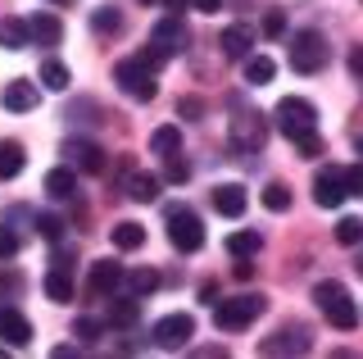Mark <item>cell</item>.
Returning a JSON list of instances; mask_svg holds the SVG:
<instances>
[{"label": "cell", "instance_id": "6da1fadb", "mask_svg": "<svg viewBox=\"0 0 363 359\" xmlns=\"http://www.w3.org/2000/svg\"><path fill=\"white\" fill-rule=\"evenodd\" d=\"M272 123H277V132L304 155V160H318V155H327L323 137H318V109H313L304 96L277 100V109H272Z\"/></svg>", "mask_w": 363, "mask_h": 359}, {"label": "cell", "instance_id": "7a4b0ae2", "mask_svg": "<svg viewBox=\"0 0 363 359\" xmlns=\"http://www.w3.org/2000/svg\"><path fill=\"white\" fill-rule=\"evenodd\" d=\"M159 69H164V60H159L155 50H141V55H132V60L113 64V82L132 100H155L159 96Z\"/></svg>", "mask_w": 363, "mask_h": 359}, {"label": "cell", "instance_id": "3957f363", "mask_svg": "<svg viewBox=\"0 0 363 359\" xmlns=\"http://www.w3.org/2000/svg\"><path fill=\"white\" fill-rule=\"evenodd\" d=\"M291 69L295 73H304V77H313V73H323L327 69V60H332V46H327V37L318 28H300V32H291Z\"/></svg>", "mask_w": 363, "mask_h": 359}, {"label": "cell", "instance_id": "277c9868", "mask_svg": "<svg viewBox=\"0 0 363 359\" xmlns=\"http://www.w3.org/2000/svg\"><path fill=\"white\" fill-rule=\"evenodd\" d=\"M264 309H268V300L259 296V291H245V296H232V300H213V328L245 332Z\"/></svg>", "mask_w": 363, "mask_h": 359}, {"label": "cell", "instance_id": "5b68a950", "mask_svg": "<svg viewBox=\"0 0 363 359\" xmlns=\"http://www.w3.org/2000/svg\"><path fill=\"white\" fill-rule=\"evenodd\" d=\"M313 300H318V309L327 314V323L340 332H354L359 328V305L350 300V291L340 287V282H318L313 287Z\"/></svg>", "mask_w": 363, "mask_h": 359}, {"label": "cell", "instance_id": "8992f818", "mask_svg": "<svg viewBox=\"0 0 363 359\" xmlns=\"http://www.w3.org/2000/svg\"><path fill=\"white\" fill-rule=\"evenodd\" d=\"M164 223H168V241H173V250L196 255L200 245H204V228H200L196 209H186V205H168V209H164Z\"/></svg>", "mask_w": 363, "mask_h": 359}, {"label": "cell", "instance_id": "52a82bcc", "mask_svg": "<svg viewBox=\"0 0 363 359\" xmlns=\"http://www.w3.org/2000/svg\"><path fill=\"white\" fill-rule=\"evenodd\" d=\"M227 141H232V150L236 155H259L268 145V118L259 114H250V109H241V114L232 118V128H227Z\"/></svg>", "mask_w": 363, "mask_h": 359}, {"label": "cell", "instance_id": "ba28073f", "mask_svg": "<svg viewBox=\"0 0 363 359\" xmlns=\"http://www.w3.org/2000/svg\"><path fill=\"white\" fill-rule=\"evenodd\" d=\"M186 41H191V32L182 23V14H168V18H159L150 28V50L159 60H177V55L186 50Z\"/></svg>", "mask_w": 363, "mask_h": 359}, {"label": "cell", "instance_id": "9c48e42d", "mask_svg": "<svg viewBox=\"0 0 363 359\" xmlns=\"http://www.w3.org/2000/svg\"><path fill=\"white\" fill-rule=\"evenodd\" d=\"M345 168L340 164H327V168H318L313 173V205L318 209H340L345 205Z\"/></svg>", "mask_w": 363, "mask_h": 359}, {"label": "cell", "instance_id": "30bf717a", "mask_svg": "<svg viewBox=\"0 0 363 359\" xmlns=\"http://www.w3.org/2000/svg\"><path fill=\"white\" fill-rule=\"evenodd\" d=\"M309 346H313L309 328H304V323H286V328H277L272 336H264L259 350H264V355H304Z\"/></svg>", "mask_w": 363, "mask_h": 359}, {"label": "cell", "instance_id": "8fae6325", "mask_svg": "<svg viewBox=\"0 0 363 359\" xmlns=\"http://www.w3.org/2000/svg\"><path fill=\"white\" fill-rule=\"evenodd\" d=\"M155 346L159 350H182V346L191 341V336H196V319H191V314H168V319H159L155 323Z\"/></svg>", "mask_w": 363, "mask_h": 359}, {"label": "cell", "instance_id": "7c38bea8", "mask_svg": "<svg viewBox=\"0 0 363 359\" xmlns=\"http://www.w3.org/2000/svg\"><path fill=\"white\" fill-rule=\"evenodd\" d=\"M123 273H128L123 264H113V260H96V264H91V273H86V291H91L96 300H105V296H113V291L123 287Z\"/></svg>", "mask_w": 363, "mask_h": 359}, {"label": "cell", "instance_id": "4fadbf2b", "mask_svg": "<svg viewBox=\"0 0 363 359\" xmlns=\"http://www.w3.org/2000/svg\"><path fill=\"white\" fill-rule=\"evenodd\" d=\"M64 155H68V164H73L77 173H105V168H109L105 150H100L96 141H68Z\"/></svg>", "mask_w": 363, "mask_h": 359}, {"label": "cell", "instance_id": "5bb4252c", "mask_svg": "<svg viewBox=\"0 0 363 359\" xmlns=\"http://www.w3.org/2000/svg\"><path fill=\"white\" fill-rule=\"evenodd\" d=\"M0 341L14 346V350H23V346L32 341V323H28V314H18L14 305L0 309Z\"/></svg>", "mask_w": 363, "mask_h": 359}, {"label": "cell", "instance_id": "9a60e30c", "mask_svg": "<svg viewBox=\"0 0 363 359\" xmlns=\"http://www.w3.org/2000/svg\"><path fill=\"white\" fill-rule=\"evenodd\" d=\"M0 105H5L9 114H28V109H37V82H28V77H14V82H5V92H0Z\"/></svg>", "mask_w": 363, "mask_h": 359}, {"label": "cell", "instance_id": "2e32d148", "mask_svg": "<svg viewBox=\"0 0 363 359\" xmlns=\"http://www.w3.org/2000/svg\"><path fill=\"white\" fill-rule=\"evenodd\" d=\"M28 41H32V46H41V50L60 46V41H64V23L55 14H32L28 18Z\"/></svg>", "mask_w": 363, "mask_h": 359}, {"label": "cell", "instance_id": "e0dca14e", "mask_svg": "<svg viewBox=\"0 0 363 359\" xmlns=\"http://www.w3.org/2000/svg\"><path fill=\"white\" fill-rule=\"evenodd\" d=\"M245 205H250V196H245V187H241V182H223V187H213V209H218L223 219H241V214H245Z\"/></svg>", "mask_w": 363, "mask_h": 359}, {"label": "cell", "instance_id": "ac0fdd59", "mask_svg": "<svg viewBox=\"0 0 363 359\" xmlns=\"http://www.w3.org/2000/svg\"><path fill=\"white\" fill-rule=\"evenodd\" d=\"M218 46H223L227 60H245V55L255 50V28H250V23H232V28H223Z\"/></svg>", "mask_w": 363, "mask_h": 359}, {"label": "cell", "instance_id": "d6986e66", "mask_svg": "<svg viewBox=\"0 0 363 359\" xmlns=\"http://www.w3.org/2000/svg\"><path fill=\"white\" fill-rule=\"evenodd\" d=\"M45 196L50 200H73L77 196V168L68 164V168H50V173H45Z\"/></svg>", "mask_w": 363, "mask_h": 359}, {"label": "cell", "instance_id": "ffe728a7", "mask_svg": "<svg viewBox=\"0 0 363 359\" xmlns=\"http://www.w3.org/2000/svg\"><path fill=\"white\" fill-rule=\"evenodd\" d=\"M159 192H164V177H155V173H128V200H136V205H155Z\"/></svg>", "mask_w": 363, "mask_h": 359}, {"label": "cell", "instance_id": "44dd1931", "mask_svg": "<svg viewBox=\"0 0 363 359\" xmlns=\"http://www.w3.org/2000/svg\"><path fill=\"white\" fill-rule=\"evenodd\" d=\"M223 245H227V255H232V260H255V255L264 250V237H259L255 228H241V232H232Z\"/></svg>", "mask_w": 363, "mask_h": 359}, {"label": "cell", "instance_id": "7402d4cb", "mask_svg": "<svg viewBox=\"0 0 363 359\" xmlns=\"http://www.w3.org/2000/svg\"><path fill=\"white\" fill-rule=\"evenodd\" d=\"M41 287H45V296H50L55 305H68V300H73V268H60V264H55L50 273H45Z\"/></svg>", "mask_w": 363, "mask_h": 359}, {"label": "cell", "instance_id": "603a6c76", "mask_svg": "<svg viewBox=\"0 0 363 359\" xmlns=\"http://www.w3.org/2000/svg\"><path fill=\"white\" fill-rule=\"evenodd\" d=\"M136 319H141V300H136V296H123V300H113V305H109L105 328H136Z\"/></svg>", "mask_w": 363, "mask_h": 359}, {"label": "cell", "instance_id": "cb8c5ba5", "mask_svg": "<svg viewBox=\"0 0 363 359\" xmlns=\"http://www.w3.org/2000/svg\"><path fill=\"white\" fill-rule=\"evenodd\" d=\"M32 41H28V23L23 18H0V50H28Z\"/></svg>", "mask_w": 363, "mask_h": 359}, {"label": "cell", "instance_id": "d4e9b609", "mask_svg": "<svg viewBox=\"0 0 363 359\" xmlns=\"http://www.w3.org/2000/svg\"><path fill=\"white\" fill-rule=\"evenodd\" d=\"M177 150H182V128L177 123H164V128L150 132V155H164L168 160V155H177Z\"/></svg>", "mask_w": 363, "mask_h": 359}, {"label": "cell", "instance_id": "484cf974", "mask_svg": "<svg viewBox=\"0 0 363 359\" xmlns=\"http://www.w3.org/2000/svg\"><path fill=\"white\" fill-rule=\"evenodd\" d=\"M23 164H28L23 145H18V141H0V182L18 177V173H23Z\"/></svg>", "mask_w": 363, "mask_h": 359}, {"label": "cell", "instance_id": "4316f807", "mask_svg": "<svg viewBox=\"0 0 363 359\" xmlns=\"http://www.w3.org/2000/svg\"><path fill=\"white\" fill-rule=\"evenodd\" d=\"M109 237H113L118 250H141V245H145V228H141V223H132V219H123Z\"/></svg>", "mask_w": 363, "mask_h": 359}, {"label": "cell", "instance_id": "83f0119b", "mask_svg": "<svg viewBox=\"0 0 363 359\" xmlns=\"http://www.w3.org/2000/svg\"><path fill=\"white\" fill-rule=\"evenodd\" d=\"M91 32H96V37H118V32H123V14L113 5H100L96 14H91Z\"/></svg>", "mask_w": 363, "mask_h": 359}, {"label": "cell", "instance_id": "f1b7e54d", "mask_svg": "<svg viewBox=\"0 0 363 359\" xmlns=\"http://www.w3.org/2000/svg\"><path fill=\"white\" fill-rule=\"evenodd\" d=\"M272 73H277V64H272L268 55H245V82L250 87H268Z\"/></svg>", "mask_w": 363, "mask_h": 359}, {"label": "cell", "instance_id": "f546056e", "mask_svg": "<svg viewBox=\"0 0 363 359\" xmlns=\"http://www.w3.org/2000/svg\"><path fill=\"white\" fill-rule=\"evenodd\" d=\"M123 287H128V296H150V291L159 287V273L155 268H132V273H123Z\"/></svg>", "mask_w": 363, "mask_h": 359}, {"label": "cell", "instance_id": "4dcf8cb0", "mask_svg": "<svg viewBox=\"0 0 363 359\" xmlns=\"http://www.w3.org/2000/svg\"><path fill=\"white\" fill-rule=\"evenodd\" d=\"M68 82H73V73H68L60 60L41 64V87H45V92H68Z\"/></svg>", "mask_w": 363, "mask_h": 359}, {"label": "cell", "instance_id": "1f68e13d", "mask_svg": "<svg viewBox=\"0 0 363 359\" xmlns=\"http://www.w3.org/2000/svg\"><path fill=\"white\" fill-rule=\"evenodd\" d=\"M32 228H37V237H45V241H60V237H64V219L50 214V209L32 214Z\"/></svg>", "mask_w": 363, "mask_h": 359}, {"label": "cell", "instance_id": "d6a6232c", "mask_svg": "<svg viewBox=\"0 0 363 359\" xmlns=\"http://www.w3.org/2000/svg\"><path fill=\"white\" fill-rule=\"evenodd\" d=\"M264 209H272V214H286V209H291V187L268 182L264 187Z\"/></svg>", "mask_w": 363, "mask_h": 359}, {"label": "cell", "instance_id": "836d02e7", "mask_svg": "<svg viewBox=\"0 0 363 359\" xmlns=\"http://www.w3.org/2000/svg\"><path fill=\"white\" fill-rule=\"evenodd\" d=\"M336 241H340V245H359V241H363V219L345 214V219L336 223Z\"/></svg>", "mask_w": 363, "mask_h": 359}, {"label": "cell", "instance_id": "e575fe53", "mask_svg": "<svg viewBox=\"0 0 363 359\" xmlns=\"http://www.w3.org/2000/svg\"><path fill=\"white\" fill-rule=\"evenodd\" d=\"M259 32H264L268 41H281V37H286V9H268L264 23H259Z\"/></svg>", "mask_w": 363, "mask_h": 359}, {"label": "cell", "instance_id": "d590c367", "mask_svg": "<svg viewBox=\"0 0 363 359\" xmlns=\"http://www.w3.org/2000/svg\"><path fill=\"white\" fill-rule=\"evenodd\" d=\"M191 177V164L182 160V150L177 155H168V164H164V182H173V187H182Z\"/></svg>", "mask_w": 363, "mask_h": 359}, {"label": "cell", "instance_id": "8d00e7d4", "mask_svg": "<svg viewBox=\"0 0 363 359\" xmlns=\"http://www.w3.org/2000/svg\"><path fill=\"white\" fill-rule=\"evenodd\" d=\"M73 332L82 336V341H100V336H105L109 328H105V319H77V323H73Z\"/></svg>", "mask_w": 363, "mask_h": 359}, {"label": "cell", "instance_id": "74e56055", "mask_svg": "<svg viewBox=\"0 0 363 359\" xmlns=\"http://www.w3.org/2000/svg\"><path fill=\"white\" fill-rule=\"evenodd\" d=\"M345 192H350V196H363V164L345 168Z\"/></svg>", "mask_w": 363, "mask_h": 359}, {"label": "cell", "instance_id": "f35d334b", "mask_svg": "<svg viewBox=\"0 0 363 359\" xmlns=\"http://www.w3.org/2000/svg\"><path fill=\"white\" fill-rule=\"evenodd\" d=\"M18 255V237L9 228H0V260H14Z\"/></svg>", "mask_w": 363, "mask_h": 359}, {"label": "cell", "instance_id": "ab89813d", "mask_svg": "<svg viewBox=\"0 0 363 359\" xmlns=\"http://www.w3.org/2000/svg\"><path fill=\"white\" fill-rule=\"evenodd\" d=\"M177 114H186V118H200V114H204V100L186 96V100H182V105H177Z\"/></svg>", "mask_w": 363, "mask_h": 359}, {"label": "cell", "instance_id": "60d3db41", "mask_svg": "<svg viewBox=\"0 0 363 359\" xmlns=\"http://www.w3.org/2000/svg\"><path fill=\"white\" fill-rule=\"evenodd\" d=\"M350 73H354L359 82H363V46H354V50H350Z\"/></svg>", "mask_w": 363, "mask_h": 359}, {"label": "cell", "instance_id": "b9f144b4", "mask_svg": "<svg viewBox=\"0 0 363 359\" xmlns=\"http://www.w3.org/2000/svg\"><path fill=\"white\" fill-rule=\"evenodd\" d=\"M73 260H77V250H68V245L55 250V264H60V268H73Z\"/></svg>", "mask_w": 363, "mask_h": 359}, {"label": "cell", "instance_id": "7bdbcfd3", "mask_svg": "<svg viewBox=\"0 0 363 359\" xmlns=\"http://www.w3.org/2000/svg\"><path fill=\"white\" fill-rule=\"evenodd\" d=\"M191 5H196L200 14H218V9H223V0H191Z\"/></svg>", "mask_w": 363, "mask_h": 359}, {"label": "cell", "instance_id": "ee69618b", "mask_svg": "<svg viewBox=\"0 0 363 359\" xmlns=\"http://www.w3.org/2000/svg\"><path fill=\"white\" fill-rule=\"evenodd\" d=\"M236 277H241V282H245V277H255V260H236Z\"/></svg>", "mask_w": 363, "mask_h": 359}, {"label": "cell", "instance_id": "f6af8a7d", "mask_svg": "<svg viewBox=\"0 0 363 359\" xmlns=\"http://www.w3.org/2000/svg\"><path fill=\"white\" fill-rule=\"evenodd\" d=\"M186 5H191V0H164V9H168V14H182Z\"/></svg>", "mask_w": 363, "mask_h": 359}, {"label": "cell", "instance_id": "bcb514c9", "mask_svg": "<svg viewBox=\"0 0 363 359\" xmlns=\"http://www.w3.org/2000/svg\"><path fill=\"white\" fill-rule=\"evenodd\" d=\"M354 273L363 277V241H359V255H354Z\"/></svg>", "mask_w": 363, "mask_h": 359}, {"label": "cell", "instance_id": "7dc6e473", "mask_svg": "<svg viewBox=\"0 0 363 359\" xmlns=\"http://www.w3.org/2000/svg\"><path fill=\"white\" fill-rule=\"evenodd\" d=\"M50 5H68V0H50Z\"/></svg>", "mask_w": 363, "mask_h": 359}, {"label": "cell", "instance_id": "c3c4849f", "mask_svg": "<svg viewBox=\"0 0 363 359\" xmlns=\"http://www.w3.org/2000/svg\"><path fill=\"white\" fill-rule=\"evenodd\" d=\"M359 155H363V137H359Z\"/></svg>", "mask_w": 363, "mask_h": 359}, {"label": "cell", "instance_id": "681fc988", "mask_svg": "<svg viewBox=\"0 0 363 359\" xmlns=\"http://www.w3.org/2000/svg\"><path fill=\"white\" fill-rule=\"evenodd\" d=\"M0 359H5V346H0Z\"/></svg>", "mask_w": 363, "mask_h": 359}]
</instances>
